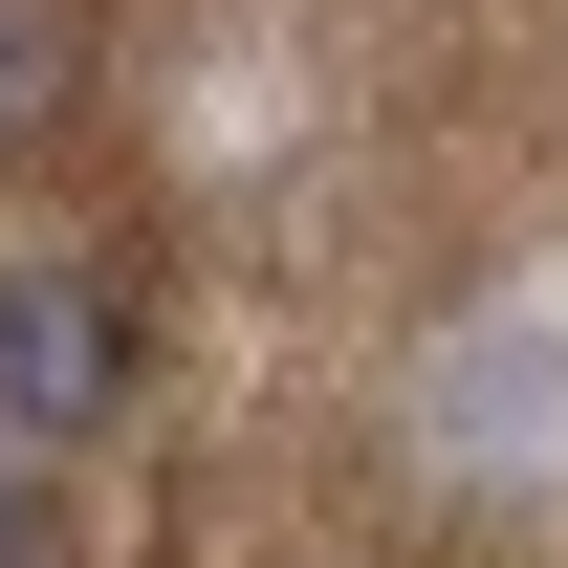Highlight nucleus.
I'll return each mask as SVG.
<instances>
[{"instance_id":"1","label":"nucleus","mask_w":568,"mask_h":568,"mask_svg":"<svg viewBox=\"0 0 568 568\" xmlns=\"http://www.w3.org/2000/svg\"><path fill=\"white\" fill-rule=\"evenodd\" d=\"M132 351H110V306L67 263H0V437H110Z\"/></svg>"}]
</instances>
